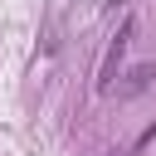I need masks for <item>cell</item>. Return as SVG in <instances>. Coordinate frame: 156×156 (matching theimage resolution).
Segmentation results:
<instances>
[{"mask_svg":"<svg viewBox=\"0 0 156 156\" xmlns=\"http://www.w3.org/2000/svg\"><path fill=\"white\" fill-rule=\"evenodd\" d=\"M146 78H151V68H146V63H141V68H136V73H132V83H127V88H132V93H141V88H146Z\"/></svg>","mask_w":156,"mask_h":156,"instance_id":"3957f363","label":"cell"},{"mask_svg":"<svg viewBox=\"0 0 156 156\" xmlns=\"http://www.w3.org/2000/svg\"><path fill=\"white\" fill-rule=\"evenodd\" d=\"M132 20H122V29H117V39H112V49H107V63H102V73H98V88L107 93L112 88V78H117V63H122V54H127V39H132Z\"/></svg>","mask_w":156,"mask_h":156,"instance_id":"6da1fadb","label":"cell"},{"mask_svg":"<svg viewBox=\"0 0 156 156\" xmlns=\"http://www.w3.org/2000/svg\"><path fill=\"white\" fill-rule=\"evenodd\" d=\"M151 141H156V122H151V127H146V132H141V136H136V146H132V156H141V151H146V146H151Z\"/></svg>","mask_w":156,"mask_h":156,"instance_id":"7a4b0ae2","label":"cell"}]
</instances>
